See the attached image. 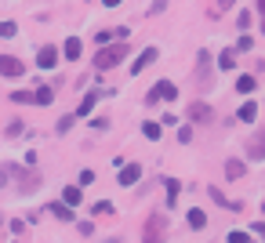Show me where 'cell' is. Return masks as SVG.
<instances>
[{"instance_id":"5bb4252c","label":"cell","mask_w":265,"mask_h":243,"mask_svg":"<svg viewBox=\"0 0 265 243\" xmlns=\"http://www.w3.org/2000/svg\"><path fill=\"white\" fill-rule=\"evenodd\" d=\"M225 178H233V182L243 178V163L240 160H229V163H225Z\"/></svg>"},{"instance_id":"83f0119b","label":"cell","mask_w":265,"mask_h":243,"mask_svg":"<svg viewBox=\"0 0 265 243\" xmlns=\"http://www.w3.org/2000/svg\"><path fill=\"white\" fill-rule=\"evenodd\" d=\"M95 214H113V203H109V200H98V203H95Z\"/></svg>"},{"instance_id":"8992f818","label":"cell","mask_w":265,"mask_h":243,"mask_svg":"<svg viewBox=\"0 0 265 243\" xmlns=\"http://www.w3.org/2000/svg\"><path fill=\"white\" fill-rule=\"evenodd\" d=\"M54 62H58V48H40L36 51V65H40V69H54Z\"/></svg>"},{"instance_id":"d4e9b609","label":"cell","mask_w":265,"mask_h":243,"mask_svg":"<svg viewBox=\"0 0 265 243\" xmlns=\"http://www.w3.org/2000/svg\"><path fill=\"white\" fill-rule=\"evenodd\" d=\"M22 120H11V124H7V138H18V135H22Z\"/></svg>"},{"instance_id":"277c9868","label":"cell","mask_w":265,"mask_h":243,"mask_svg":"<svg viewBox=\"0 0 265 243\" xmlns=\"http://www.w3.org/2000/svg\"><path fill=\"white\" fill-rule=\"evenodd\" d=\"M189 120H193V124H211L214 113H211L207 102H193V106H189Z\"/></svg>"},{"instance_id":"44dd1931","label":"cell","mask_w":265,"mask_h":243,"mask_svg":"<svg viewBox=\"0 0 265 243\" xmlns=\"http://www.w3.org/2000/svg\"><path fill=\"white\" fill-rule=\"evenodd\" d=\"M211 200H214V203H222V207H229V211H240V203H233V200H225V196H222V192H218V189H214V185H211Z\"/></svg>"},{"instance_id":"2e32d148","label":"cell","mask_w":265,"mask_h":243,"mask_svg":"<svg viewBox=\"0 0 265 243\" xmlns=\"http://www.w3.org/2000/svg\"><path fill=\"white\" fill-rule=\"evenodd\" d=\"M163 185H167V203H171V207H175V203H178V189H182V182H175V178H167V182H163Z\"/></svg>"},{"instance_id":"9c48e42d","label":"cell","mask_w":265,"mask_h":243,"mask_svg":"<svg viewBox=\"0 0 265 243\" xmlns=\"http://www.w3.org/2000/svg\"><path fill=\"white\" fill-rule=\"evenodd\" d=\"M138 178H142V167L138 163H124L120 167V185H134Z\"/></svg>"},{"instance_id":"cb8c5ba5","label":"cell","mask_w":265,"mask_h":243,"mask_svg":"<svg viewBox=\"0 0 265 243\" xmlns=\"http://www.w3.org/2000/svg\"><path fill=\"white\" fill-rule=\"evenodd\" d=\"M95 102H98L95 95H87L84 102H80V109H77V113H80V116H87V113H91V109H95Z\"/></svg>"},{"instance_id":"d6986e66","label":"cell","mask_w":265,"mask_h":243,"mask_svg":"<svg viewBox=\"0 0 265 243\" xmlns=\"http://www.w3.org/2000/svg\"><path fill=\"white\" fill-rule=\"evenodd\" d=\"M142 135L149 138V142H157V138L163 135V131H160V124H153V120H149V124H142Z\"/></svg>"},{"instance_id":"4fadbf2b","label":"cell","mask_w":265,"mask_h":243,"mask_svg":"<svg viewBox=\"0 0 265 243\" xmlns=\"http://www.w3.org/2000/svg\"><path fill=\"white\" fill-rule=\"evenodd\" d=\"M254 87H258V80H254V77H240V80H236V91H240V95H251Z\"/></svg>"},{"instance_id":"52a82bcc","label":"cell","mask_w":265,"mask_h":243,"mask_svg":"<svg viewBox=\"0 0 265 243\" xmlns=\"http://www.w3.org/2000/svg\"><path fill=\"white\" fill-rule=\"evenodd\" d=\"M153 62H157V48H145V51L138 54V58H134V65H131V73H134V77H138V73H142V69H149Z\"/></svg>"},{"instance_id":"ba28073f","label":"cell","mask_w":265,"mask_h":243,"mask_svg":"<svg viewBox=\"0 0 265 243\" xmlns=\"http://www.w3.org/2000/svg\"><path fill=\"white\" fill-rule=\"evenodd\" d=\"M207 69H211V54L200 51V58H196V83L200 87H207Z\"/></svg>"},{"instance_id":"d6a6232c","label":"cell","mask_w":265,"mask_h":243,"mask_svg":"<svg viewBox=\"0 0 265 243\" xmlns=\"http://www.w3.org/2000/svg\"><path fill=\"white\" fill-rule=\"evenodd\" d=\"M69 127H73V116H62V120H58V131H62V135H66Z\"/></svg>"},{"instance_id":"ac0fdd59","label":"cell","mask_w":265,"mask_h":243,"mask_svg":"<svg viewBox=\"0 0 265 243\" xmlns=\"http://www.w3.org/2000/svg\"><path fill=\"white\" fill-rule=\"evenodd\" d=\"M11 102H18V106H36V98H33V91H15Z\"/></svg>"},{"instance_id":"f1b7e54d","label":"cell","mask_w":265,"mask_h":243,"mask_svg":"<svg viewBox=\"0 0 265 243\" xmlns=\"http://www.w3.org/2000/svg\"><path fill=\"white\" fill-rule=\"evenodd\" d=\"M229 243H254L247 232H229Z\"/></svg>"},{"instance_id":"4316f807","label":"cell","mask_w":265,"mask_h":243,"mask_svg":"<svg viewBox=\"0 0 265 243\" xmlns=\"http://www.w3.org/2000/svg\"><path fill=\"white\" fill-rule=\"evenodd\" d=\"M15 33H18L15 22H0V36H15Z\"/></svg>"},{"instance_id":"ffe728a7","label":"cell","mask_w":265,"mask_h":243,"mask_svg":"<svg viewBox=\"0 0 265 243\" xmlns=\"http://www.w3.org/2000/svg\"><path fill=\"white\" fill-rule=\"evenodd\" d=\"M218 65L222 69H236V51H222L218 54Z\"/></svg>"},{"instance_id":"30bf717a","label":"cell","mask_w":265,"mask_h":243,"mask_svg":"<svg viewBox=\"0 0 265 243\" xmlns=\"http://www.w3.org/2000/svg\"><path fill=\"white\" fill-rule=\"evenodd\" d=\"M240 120L243 124H254V120H258V102H243L240 106Z\"/></svg>"},{"instance_id":"836d02e7","label":"cell","mask_w":265,"mask_h":243,"mask_svg":"<svg viewBox=\"0 0 265 243\" xmlns=\"http://www.w3.org/2000/svg\"><path fill=\"white\" fill-rule=\"evenodd\" d=\"M102 4H106V7H116V4H120V0H102Z\"/></svg>"},{"instance_id":"603a6c76","label":"cell","mask_w":265,"mask_h":243,"mask_svg":"<svg viewBox=\"0 0 265 243\" xmlns=\"http://www.w3.org/2000/svg\"><path fill=\"white\" fill-rule=\"evenodd\" d=\"M66 58H69V62L80 58V40H66Z\"/></svg>"},{"instance_id":"484cf974","label":"cell","mask_w":265,"mask_h":243,"mask_svg":"<svg viewBox=\"0 0 265 243\" xmlns=\"http://www.w3.org/2000/svg\"><path fill=\"white\" fill-rule=\"evenodd\" d=\"M233 4V0H218V4L211 7V18H218V15H225V7H229Z\"/></svg>"},{"instance_id":"1f68e13d","label":"cell","mask_w":265,"mask_h":243,"mask_svg":"<svg viewBox=\"0 0 265 243\" xmlns=\"http://www.w3.org/2000/svg\"><path fill=\"white\" fill-rule=\"evenodd\" d=\"M95 182V171H80V185H91Z\"/></svg>"},{"instance_id":"9a60e30c","label":"cell","mask_w":265,"mask_h":243,"mask_svg":"<svg viewBox=\"0 0 265 243\" xmlns=\"http://www.w3.org/2000/svg\"><path fill=\"white\" fill-rule=\"evenodd\" d=\"M189 225H193V229H204V225H207V214L200 211V207H193V211H189Z\"/></svg>"},{"instance_id":"f546056e","label":"cell","mask_w":265,"mask_h":243,"mask_svg":"<svg viewBox=\"0 0 265 243\" xmlns=\"http://www.w3.org/2000/svg\"><path fill=\"white\" fill-rule=\"evenodd\" d=\"M236 48H240V51H251L254 40H251V36H240V40H236Z\"/></svg>"},{"instance_id":"5b68a950","label":"cell","mask_w":265,"mask_h":243,"mask_svg":"<svg viewBox=\"0 0 265 243\" xmlns=\"http://www.w3.org/2000/svg\"><path fill=\"white\" fill-rule=\"evenodd\" d=\"M0 73H4V77H22L26 65L18 58H11V54H0Z\"/></svg>"},{"instance_id":"6da1fadb","label":"cell","mask_w":265,"mask_h":243,"mask_svg":"<svg viewBox=\"0 0 265 243\" xmlns=\"http://www.w3.org/2000/svg\"><path fill=\"white\" fill-rule=\"evenodd\" d=\"M127 40H120V44H109V48H102L95 54V69H113V65H120L124 58H127Z\"/></svg>"},{"instance_id":"8fae6325","label":"cell","mask_w":265,"mask_h":243,"mask_svg":"<svg viewBox=\"0 0 265 243\" xmlns=\"http://www.w3.org/2000/svg\"><path fill=\"white\" fill-rule=\"evenodd\" d=\"M62 200H66V207H77L80 203V185H66V189H62Z\"/></svg>"},{"instance_id":"7402d4cb","label":"cell","mask_w":265,"mask_h":243,"mask_svg":"<svg viewBox=\"0 0 265 243\" xmlns=\"http://www.w3.org/2000/svg\"><path fill=\"white\" fill-rule=\"evenodd\" d=\"M247 153H251V160H262V135H254V138H251Z\"/></svg>"},{"instance_id":"7c38bea8","label":"cell","mask_w":265,"mask_h":243,"mask_svg":"<svg viewBox=\"0 0 265 243\" xmlns=\"http://www.w3.org/2000/svg\"><path fill=\"white\" fill-rule=\"evenodd\" d=\"M48 214H54V218H62V221H73V207H66V203H51Z\"/></svg>"},{"instance_id":"e0dca14e","label":"cell","mask_w":265,"mask_h":243,"mask_svg":"<svg viewBox=\"0 0 265 243\" xmlns=\"http://www.w3.org/2000/svg\"><path fill=\"white\" fill-rule=\"evenodd\" d=\"M33 98H36V106H51V102H54V98H51V87H36Z\"/></svg>"},{"instance_id":"4dcf8cb0","label":"cell","mask_w":265,"mask_h":243,"mask_svg":"<svg viewBox=\"0 0 265 243\" xmlns=\"http://www.w3.org/2000/svg\"><path fill=\"white\" fill-rule=\"evenodd\" d=\"M163 7H167V0H153V7H149V15H160Z\"/></svg>"},{"instance_id":"3957f363","label":"cell","mask_w":265,"mask_h":243,"mask_svg":"<svg viewBox=\"0 0 265 243\" xmlns=\"http://www.w3.org/2000/svg\"><path fill=\"white\" fill-rule=\"evenodd\" d=\"M175 98H178V87H175L171 80H160L157 87L145 95V102H149V106H153V102H175Z\"/></svg>"},{"instance_id":"7a4b0ae2","label":"cell","mask_w":265,"mask_h":243,"mask_svg":"<svg viewBox=\"0 0 265 243\" xmlns=\"http://www.w3.org/2000/svg\"><path fill=\"white\" fill-rule=\"evenodd\" d=\"M163 232H167V218L163 214H149L142 225V240L145 243H163Z\"/></svg>"}]
</instances>
